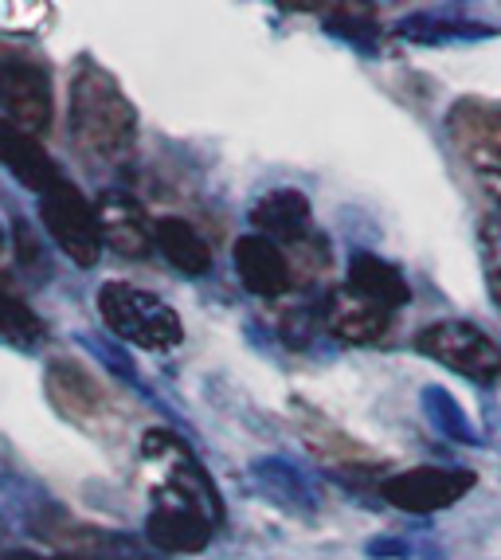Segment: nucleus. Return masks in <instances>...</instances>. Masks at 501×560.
I'll return each instance as SVG.
<instances>
[{
    "instance_id": "1",
    "label": "nucleus",
    "mask_w": 501,
    "mask_h": 560,
    "mask_svg": "<svg viewBox=\"0 0 501 560\" xmlns=\"http://www.w3.org/2000/svg\"><path fill=\"white\" fill-rule=\"evenodd\" d=\"M71 133L91 158L118 161L138 138V110L110 71L83 59L71 79Z\"/></svg>"
},
{
    "instance_id": "2",
    "label": "nucleus",
    "mask_w": 501,
    "mask_h": 560,
    "mask_svg": "<svg viewBox=\"0 0 501 560\" xmlns=\"http://www.w3.org/2000/svg\"><path fill=\"white\" fill-rule=\"evenodd\" d=\"M0 110L28 133L51 130L56 118L51 67L36 44L20 36H0Z\"/></svg>"
},
{
    "instance_id": "3",
    "label": "nucleus",
    "mask_w": 501,
    "mask_h": 560,
    "mask_svg": "<svg viewBox=\"0 0 501 560\" xmlns=\"http://www.w3.org/2000/svg\"><path fill=\"white\" fill-rule=\"evenodd\" d=\"M98 314L114 337L149 349V353H165V349H177L185 341L177 310L161 302L158 294L133 287V282H106L98 290Z\"/></svg>"
},
{
    "instance_id": "4",
    "label": "nucleus",
    "mask_w": 501,
    "mask_h": 560,
    "mask_svg": "<svg viewBox=\"0 0 501 560\" xmlns=\"http://www.w3.org/2000/svg\"><path fill=\"white\" fill-rule=\"evenodd\" d=\"M416 353L431 357L451 373L474 384H493L501 376V346L474 322L446 318L416 334Z\"/></svg>"
},
{
    "instance_id": "5",
    "label": "nucleus",
    "mask_w": 501,
    "mask_h": 560,
    "mask_svg": "<svg viewBox=\"0 0 501 560\" xmlns=\"http://www.w3.org/2000/svg\"><path fill=\"white\" fill-rule=\"evenodd\" d=\"M39 215H44L47 235L56 240V247L79 267H94L103 255V232H98V208L71 185L59 180L56 188H47L39 197Z\"/></svg>"
},
{
    "instance_id": "6",
    "label": "nucleus",
    "mask_w": 501,
    "mask_h": 560,
    "mask_svg": "<svg viewBox=\"0 0 501 560\" xmlns=\"http://www.w3.org/2000/svg\"><path fill=\"white\" fill-rule=\"evenodd\" d=\"M474 482H478V475L463 467H416L384 478L381 498L396 505L399 514H439V510L463 502L474 490Z\"/></svg>"
},
{
    "instance_id": "7",
    "label": "nucleus",
    "mask_w": 501,
    "mask_h": 560,
    "mask_svg": "<svg viewBox=\"0 0 501 560\" xmlns=\"http://www.w3.org/2000/svg\"><path fill=\"white\" fill-rule=\"evenodd\" d=\"M322 322L337 341H345V346H372V341H381V337L388 334L392 310L381 306V302L364 299V294H357V290L345 282V287L329 290Z\"/></svg>"
},
{
    "instance_id": "8",
    "label": "nucleus",
    "mask_w": 501,
    "mask_h": 560,
    "mask_svg": "<svg viewBox=\"0 0 501 560\" xmlns=\"http://www.w3.org/2000/svg\"><path fill=\"white\" fill-rule=\"evenodd\" d=\"M235 271L240 282L255 294V299H282L294 287V267H290V255L282 252L279 243L267 240V235H240L235 240Z\"/></svg>"
},
{
    "instance_id": "9",
    "label": "nucleus",
    "mask_w": 501,
    "mask_h": 560,
    "mask_svg": "<svg viewBox=\"0 0 501 560\" xmlns=\"http://www.w3.org/2000/svg\"><path fill=\"white\" fill-rule=\"evenodd\" d=\"M44 384L59 416H67V420H74V423H91L110 408L106 384L98 381L91 369H83L79 361H51Z\"/></svg>"
},
{
    "instance_id": "10",
    "label": "nucleus",
    "mask_w": 501,
    "mask_h": 560,
    "mask_svg": "<svg viewBox=\"0 0 501 560\" xmlns=\"http://www.w3.org/2000/svg\"><path fill=\"white\" fill-rule=\"evenodd\" d=\"M0 165L9 168L24 188L39 192V197H44L47 188H56L59 180H63L56 158L39 145L36 133L20 130L16 121H9L4 114H0Z\"/></svg>"
},
{
    "instance_id": "11",
    "label": "nucleus",
    "mask_w": 501,
    "mask_h": 560,
    "mask_svg": "<svg viewBox=\"0 0 501 560\" xmlns=\"http://www.w3.org/2000/svg\"><path fill=\"white\" fill-rule=\"evenodd\" d=\"M247 475H250V482L259 486V494L267 498V502H275L279 510H287V514H294V517H314L317 505H322L317 486L279 455L255 458Z\"/></svg>"
},
{
    "instance_id": "12",
    "label": "nucleus",
    "mask_w": 501,
    "mask_h": 560,
    "mask_svg": "<svg viewBox=\"0 0 501 560\" xmlns=\"http://www.w3.org/2000/svg\"><path fill=\"white\" fill-rule=\"evenodd\" d=\"M98 232L103 243L126 259H145L153 252V224H149L145 208L126 192H103L98 200Z\"/></svg>"
},
{
    "instance_id": "13",
    "label": "nucleus",
    "mask_w": 501,
    "mask_h": 560,
    "mask_svg": "<svg viewBox=\"0 0 501 560\" xmlns=\"http://www.w3.org/2000/svg\"><path fill=\"white\" fill-rule=\"evenodd\" d=\"M250 224H255V235H267L279 247L282 243H306L314 232V212H310L306 192L270 188L267 197H259L250 208Z\"/></svg>"
},
{
    "instance_id": "14",
    "label": "nucleus",
    "mask_w": 501,
    "mask_h": 560,
    "mask_svg": "<svg viewBox=\"0 0 501 560\" xmlns=\"http://www.w3.org/2000/svg\"><path fill=\"white\" fill-rule=\"evenodd\" d=\"M396 39H408L419 47H443V44H466V39H490L498 36L493 24H482L474 16L458 12H411L396 24Z\"/></svg>"
},
{
    "instance_id": "15",
    "label": "nucleus",
    "mask_w": 501,
    "mask_h": 560,
    "mask_svg": "<svg viewBox=\"0 0 501 560\" xmlns=\"http://www.w3.org/2000/svg\"><path fill=\"white\" fill-rule=\"evenodd\" d=\"M153 247L165 255L180 275H208L212 271V247L188 220L180 215H158L153 220Z\"/></svg>"
},
{
    "instance_id": "16",
    "label": "nucleus",
    "mask_w": 501,
    "mask_h": 560,
    "mask_svg": "<svg viewBox=\"0 0 501 560\" xmlns=\"http://www.w3.org/2000/svg\"><path fill=\"white\" fill-rule=\"evenodd\" d=\"M349 287H353L357 294H364V299L388 306L392 314L411 302V287H408V279H404V271L372 252H357L353 259H349Z\"/></svg>"
},
{
    "instance_id": "17",
    "label": "nucleus",
    "mask_w": 501,
    "mask_h": 560,
    "mask_svg": "<svg viewBox=\"0 0 501 560\" xmlns=\"http://www.w3.org/2000/svg\"><path fill=\"white\" fill-rule=\"evenodd\" d=\"M419 408H423L428 423L439 431V435H443V440L458 443V447L482 443V431L470 423V416L463 411V404L446 393V388H439V384H428V388H423V396H419Z\"/></svg>"
},
{
    "instance_id": "18",
    "label": "nucleus",
    "mask_w": 501,
    "mask_h": 560,
    "mask_svg": "<svg viewBox=\"0 0 501 560\" xmlns=\"http://www.w3.org/2000/svg\"><path fill=\"white\" fill-rule=\"evenodd\" d=\"M44 337L47 326L36 310L12 290H0V341H9L16 349H36Z\"/></svg>"
},
{
    "instance_id": "19",
    "label": "nucleus",
    "mask_w": 501,
    "mask_h": 560,
    "mask_svg": "<svg viewBox=\"0 0 501 560\" xmlns=\"http://www.w3.org/2000/svg\"><path fill=\"white\" fill-rule=\"evenodd\" d=\"M306 443L314 455L325 458V463H364V467L372 463V455L361 447V443H353L345 431H337L334 423H322L317 416L306 423Z\"/></svg>"
},
{
    "instance_id": "20",
    "label": "nucleus",
    "mask_w": 501,
    "mask_h": 560,
    "mask_svg": "<svg viewBox=\"0 0 501 560\" xmlns=\"http://www.w3.org/2000/svg\"><path fill=\"white\" fill-rule=\"evenodd\" d=\"M458 145H463L474 180L501 205V145H490V141H458Z\"/></svg>"
},
{
    "instance_id": "21",
    "label": "nucleus",
    "mask_w": 501,
    "mask_h": 560,
    "mask_svg": "<svg viewBox=\"0 0 501 560\" xmlns=\"http://www.w3.org/2000/svg\"><path fill=\"white\" fill-rule=\"evenodd\" d=\"M478 243H482V267H486V282H490L493 302L501 306V212L486 215L482 232H478Z\"/></svg>"
},
{
    "instance_id": "22",
    "label": "nucleus",
    "mask_w": 501,
    "mask_h": 560,
    "mask_svg": "<svg viewBox=\"0 0 501 560\" xmlns=\"http://www.w3.org/2000/svg\"><path fill=\"white\" fill-rule=\"evenodd\" d=\"M314 326H317V318L310 310H290L287 318H282V341H287V346H306L310 337H314Z\"/></svg>"
},
{
    "instance_id": "23",
    "label": "nucleus",
    "mask_w": 501,
    "mask_h": 560,
    "mask_svg": "<svg viewBox=\"0 0 501 560\" xmlns=\"http://www.w3.org/2000/svg\"><path fill=\"white\" fill-rule=\"evenodd\" d=\"M369 557H411V545L404 541H369Z\"/></svg>"
},
{
    "instance_id": "24",
    "label": "nucleus",
    "mask_w": 501,
    "mask_h": 560,
    "mask_svg": "<svg viewBox=\"0 0 501 560\" xmlns=\"http://www.w3.org/2000/svg\"><path fill=\"white\" fill-rule=\"evenodd\" d=\"M0 560H51V557H39V552H4Z\"/></svg>"
},
{
    "instance_id": "25",
    "label": "nucleus",
    "mask_w": 501,
    "mask_h": 560,
    "mask_svg": "<svg viewBox=\"0 0 501 560\" xmlns=\"http://www.w3.org/2000/svg\"><path fill=\"white\" fill-rule=\"evenodd\" d=\"M51 560H94V557H74L71 552V557H51Z\"/></svg>"
},
{
    "instance_id": "26",
    "label": "nucleus",
    "mask_w": 501,
    "mask_h": 560,
    "mask_svg": "<svg viewBox=\"0 0 501 560\" xmlns=\"http://www.w3.org/2000/svg\"><path fill=\"white\" fill-rule=\"evenodd\" d=\"M0 247H4V232H0Z\"/></svg>"
}]
</instances>
